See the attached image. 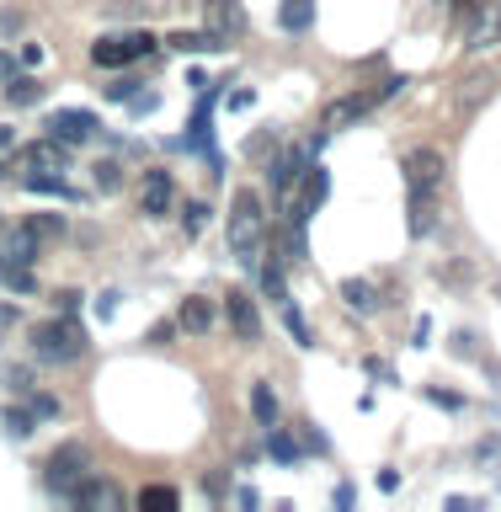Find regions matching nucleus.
Returning a JSON list of instances; mask_svg holds the SVG:
<instances>
[{
  "instance_id": "7",
  "label": "nucleus",
  "mask_w": 501,
  "mask_h": 512,
  "mask_svg": "<svg viewBox=\"0 0 501 512\" xmlns=\"http://www.w3.org/2000/svg\"><path fill=\"white\" fill-rule=\"evenodd\" d=\"M501 43V6L496 0H480V11L470 16V27H464V48L470 54H491Z\"/></svg>"
},
{
  "instance_id": "21",
  "label": "nucleus",
  "mask_w": 501,
  "mask_h": 512,
  "mask_svg": "<svg viewBox=\"0 0 501 512\" xmlns=\"http://www.w3.org/2000/svg\"><path fill=\"white\" fill-rule=\"evenodd\" d=\"M251 411L262 427H278V395H272L267 384H251Z\"/></svg>"
},
{
  "instance_id": "25",
  "label": "nucleus",
  "mask_w": 501,
  "mask_h": 512,
  "mask_svg": "<svg viewBox=\"0 0 501 512\" xmlns=\"http://www.w3.org/2000/svg\"><path fill=\"white\" fill-rule=\"evenodd\" d=\"M32 422H38L32 406H11L6 411V432H11V438H32Z\"/></svg>"
},
{
  "instance_id": "23",
  "label": "nucleus",
  "mask_w": 501,
  "mask_h": 512,
  "mask_svg": "<svg viewBox=\"0 0 501 512\" xmlns=\"http://www.w3.org/2000/svg\"><path fill=\"white\" fill-rule=\"evenodd\" d=\"M262 294L278 299V304L288 299V294H283V267H278V256H267V262H262Z\"/></svg>"
},
{
  "instance_id": "10",
  "label": "nucleus",
  "mask_w": 501,
  "mask_h": 512,
  "mask_svg": "<svg viewBox=\"0 0 501 512\" xmlns=\"http://www.w3.org/2000/svg\"><path fill=\"white\" fill-rule=\"evenodd\" d=\"M70 502L80 512H123V486L118 480H102V475H91V480H80Z\"/></svg>"
},
{
  "instance_id": "22",
  "label": "nucleus",
  "mask_w": 501,
  "mask_h": 512,
  "mask_svg": "<svg viewBox=\"0 0 501 512\" xmlns=\"http://www.w3.org/2000/svg\"><path fill=\"white\" fill-rule=\"evenodd\" d=\"M176 502H182V496H176V486H144V491H139V507H144V512H176Z\"/></svg>"
},
{
  "instance_id": "3",
  "label": "nucleus",
  "mask_w": 501,
  "mask_h": 512,
  "mask_svg": "<svg viewBox=\"0 0 501 512\" xmlns=\"http://www.w3.org/2000/svg\"><path fill=\"white\" fill-rule=\"evenodd\" d=\"M86 464L91 459H86V448H80V443H59L54 454H48V464H43V486L54 496H75V486L86 480V475H80Z\"/></svg>"
},
{
  "instance_id": "2",
  "label": "nucleus",
  "mask_w": 501,
  "mask_h": 512,
  "mask_svg": "<svg viewBox=\"0 0 501 512\" xmlns=\"http://www.w3.org/2000/svg\"><path fill=\"white\" fill-rule=\"evenodd\" d=\"M230 251L240 262H256V251H262V235H267V214H262V198L256 192H235L230 203Z\"/></svg>"
},
{
  "instance_id": "42",
  "label": "nucleus",
  "mask_w": 501,
  "mask_h": 512,
  "mask_svg": "<svg viewBox=\"0 0 501 512\" xmlns=\"http://www.w3.org/2000/svg\"><path fill=\"white\" fill-rule=\"evenodd\" d=\"M11 144H16V134H11V128H6V123H0V155H6V150H11Z\"/></svg>"
},
{
  "instance_id": "33",
  "label": "nucleus",
  "mask_w": 501,
  "mask_h": 512,
  "mask_svg": "<svg viewBox=\"0 0 501 512\" xmlns=\"http://www.w3.org/2000/svg\"><path fill=\"white\" fill-rule=\"evenodd\" d=\"M96 187H102V192L118 187V166H112V160H102V166H96Z\"/></svg>"
},
{
  "instance_id": "38",
  "label": "nucleus",
  "mask_w": 501,
  "mask_h": 512,
  "mask_svg": "<svg viewBox=\"0 0 501 512\" xmlns=\"http://www.w3.org/2000/svg\"><path fill=\"white\" fill-rule=\"evenodd\" d=\"M59 310H64V315L80 310V294H75V288H64V294H59Z\"/></svg>"
},
{
  "instance_id": "41",
  "label": "nucleus",
  "mask_w": 501,
  "mask_h": 512,
  "mask_svg": "<svg viewBox=\"0 0 501 512\" xmlns=\"http://www.w3.org/2000/svg\"><path fill=\"white\" fill-rule=\"evenodd\" d=\"M486 91H491V80H470V107L486 102Z\"/></svg>"
},
{
  "instance_id": "4",
  "label": "nucleus",
  "mask_w": 501,
  "mask_h": 512,
  "mask_svg": "<svg viewBox=\"0 0 501 512\" xmlns=\"http://www.w3.org/2000/svg\"><path fill=\"white\" fill-rule=\"evenodd\" d=\"M155 48L150 32H112V38H96L91 43V64H102V70H123V64L144 59Z\"/></svg>"
},
{
  "instance_id": "18",
  "label": "nucleus",
  "mask_w": 501,
  "mask_h": 512,
  "mask_svg": "<svg viewBox=\"0 0 501 512\" xmlns=\"http://www.w3.org/2000/svg\"><path fill=\"white\" fill-rule=\"evenodd\" d=\"M27 166H32V171H64V166H70V155H64V139H54V134L38 139V144L27 150Z\"/></svg>"
},
{
  "instance_id": "12",
  "label": "nucleus",
  "mask_w": 501,
  "mask_h": 512,
  "mask_svg": "<svg viewBox=\"0 0 501 512\" xmlns=\"http://www.w3.org/2000/svg\"><path fill=\"white\" fill-rule=\"evenodd\" d=\"M374 107H379V91H352V96H342V102H331L326 107V134H331V128H347V123L368 118Z\"/></svg>"
},
{
  "instance_id": "29",
  "label": "nucleus",
  "mask_w": 501,
  "mask_h": 512,
  "mask_svg": "<svg viewBox=\"0 0 501 512\" xmlns=\"http://www.w3.org/2000/svg\"><path fill=\"white\" fill-rule=\"evenodd\" d=\"M283 320H288V331H294V342L310 347V320H304V315L294 310V304H283Z\"/></svg>"
},
{
  "instance_id": "19",
  "label": "nucleus",
  "mask_w": 501,
  "mask_h": 512,
  "mask_svg": "<svg viewBox=\"0 0 501 512\" xmlns=\"http://www.w3.org/2000/svg\"><path fill=\"white\" fill-rule=\"evenodd\" d=\"M336 294L347 299V310H352V315H374V310H379V288L368 283V278H347L342 288H336Z\"/></svg>"
},
{
  "instance_id": "20",
  "label": "nucleus",
  "mask_w": 501,
  "mask_h": 512,
  "mask_svg": "<svg viewBox=\"0 0 501 512\" xmlns=\"http://www.w3.org/2000/svg\"><path fill=\"white\" fill-rule=\"evenodd\" d=\"M278 27L283 32H310L315 27V0H283V6H278Z\"/></svg>"
},
{
  "instance_id": "36",
  "label": "nucleus",
  "mask_w": 501,
  "mask_h": 512,
  "mask_svg": "<svg viewBox=\"0 0 501 512\" xmlns=\"http://www.w3.org/2000/svg\"><path fill=\"white\" fill-rule=\"evenodd\" d=\"M11 75H16V59L6 54V48H0V86H11Z\"/></svg>"
},
{
  "instance_id": "30",
  "label": "nucleus",
  "mask_w": 501,
  "mask_h": 512,
  "mask_svg": "<svg viewBox=\"0 0 501 512\" xmlns=\"http://www.w3.org/2000/svg\"><path fill=\"white\" fill-rule=\"evenodd\" d=\"M203 224H208V203H187V219H182V230H187V235H203Z\"/></svg>"
},
{
  "instance_id": "14",
  "label": "nucleus",
  "mask_w": 501,
  "mask_h": 512,
  "mask_svg": "<svg viewBox=\"0 0 501 512\" xmlns=\"http://www.w3.org/2000/svg\"><path fill=\"white\" fill-rule=\"evenodd\" d=\"M224 304H230V326H235L240 342H256V336H262V315H256V299L246 294V288H235V294L224 299Z\"/></svg>"
},
{
  "instance_id": "35",
  "label": "nucleus",
  "mask_w": 501,
  "mask_h": 512,
  "mask_svg": "<svg viewBox=\"0 0 501 512\" xmlns=\"http://www.w3.org/2000/svg\"><path fill=\"white\" fill-rule=\"evenodd\" d=\"M54 411H59L54 395H32V416H54Z\"/></svg>"
},
{
  "instance_id": "31",
  "label": "nucleus",
  "mask_w": 501,
  "mask_h": 512,
  "mask_svg": "<svg viewBox=\"0 0 501 512\" xmlns=\"http://www.w3.org/2000/svg\"><path fill=\"white\" fill-rule=\"evenodd\" d=\"M176 331H182V320H160V326H150V342H155V347H166Z\"/></svg>"
},
{
  "instance_id": "16",
  "label": "nucleus",
  "mask_w": 501,
  "mask_h": 512,
  "mask_svg": "<svg viewBox=\"0 0 501 512\" xmlns=\"http://www.w3.org/2000/svg\"><path fill=\"white\" fill-rule=\"evenodd\" d=\"M438 230V192L411 187V235H432Z\"/></svg>"
},
{
  "instance_id": "9",
  "label": "nucleus",
  "mask_w": 501,
  "mask_h": 512,
  "mask_svg": "<svg viewBox=\"0 0 501 512\" xmlns=\"http://www.w3.org/2000/svg\"><path fill=\"white\" fill-rule=\"evenodd\" d=\"M171 203H176L171 171H144V182H139V214H144V219H166Z\"/></svg>"
},
{
  "instance_id": "15",
  "label": "nucleus",
  "mask_w": 501,
  "mask_h": 512,
  "mask_svg": "<svg viewBox=\"0 0 501 512\" xmlns=\"http://www.w3.org/2000/svg\"><path fill=\"white\" fill-rule=\"evenodd\" d=\"M176 320H182V331H187V336H208V331H214V304H208L203 294H192V299H182Z\"/></svg>"
},
{
  "instance_id": "26",
  "label": "nucleus",
  "mask_w": 501,
  "mask_h": 512,
  "mask_svg": "<svg viewBox=\"0 0 501 512\" xmlns=\"http://www.w3.org/2000/svg\"><path fill=\"white\" fill-rule=\"evenodd\" d=\"M27 230L38 235V240H59V235H64V219H59V214H32Z\"/></svg>"
},
{
  "instance_id": "1",
  "label": "nucleus",
  "mask_w": 501,
  "mask_h": 512,
  "mask_svg": "<svg viewBox=\"0 0 501 512\" xmlns=\"http://www.w3.org/2000/svg\"><path fill=\"white\" fill-rule=\"evenodd\" d=\"M27 342H32V358L38 363H75V358H86L91 336H86V326H80L75 315H59V320L32 326Z\"/></svg>"
},
{
  "instance_id": "5",
  "label": "nucleus",
  "mask_w": 501,
  "mask_h": 512,
  "mask_svg": "<svg viewBox=\"0 0 501 512\" xmlns=\"http://www.w3.org/2000/svg\"><path fill=\"white\" fill-rule=\"evenodd\" d=\"M406 182L422 187V192H443V182H448V160H443V150H432V144L411 150V155H406Z\"/></svg>"
},
{
  "instance_id": "34",
  "label": "nucleus",
  "mask_w": 501,
  "mask_h": 512,
  "mask_svg": "<svg viewBox=\"0 0 501 512\" xmlns=\"http://www.w3.org/2000/svg\"><path fill=\"white\" fill-rule=\"evenodd\" d=\"M134 91H139V80H118V86H107V96H112V102H128Z\"/></svg>"
},
{
  "instance_id": "39",
  "label": "nucleus",
  "mask_w": 501,
  "mask_h": 512,
  "mask_svg": "<svg viewBox=\"0 0 501 512\" xmlns=\"http://www.w3.org/2000/svg\"><path fill=\"white\" fill-rule=\"evenodd\" d=\"M230 107H235V112H246V107H256V91H235V96H230Z\"/></svg>"
},
{
  "instance_id": "28",
  "label": "nucleus",
  "mask_w": 501,
  "mask_h": 512,
  "mask_svg": "<svg viewBox=\"0 0 501 512\" xmlns=\"http://www.w3.org/2000/svg\"><path fill=\"white\" fill-rule=\"evenodd\" d=\"M0 283H6L11 294H32V288H38V278H32L27 267H0Z\"/></svg>"
},
{
  "instance_id": "40",
  "label": "nucleus",
  "mask_w": 501,
  "mask_h": 512,
  "mask_svg": "<svg viewBox=\"0 0 501 512\" xmlns=\"http://www.w3.org/2000/svg\"><path fill=\"white\" fill-rule=\"evenodd\" d=\"M427 395H432V400H438V406H443V411H459V395H448V390H427Z\"/></svg>"
},
{
  "instance_id": "8",
  "label": "nucleus",
  "mask_w": 501,
  "mask_h": 512,
  "mask_svg": "<svg viewBox=\"0 0 501 512\" xmlns=\"http://www.w3.org/2000/svg\"><path fill=\"white\" fill-rule=\"evenodd\" d=\"M96 112H86V107H59V112H48V134L54 139H64V144H86V139H96Z\"/></svg>"
},
{
  "instance_id": "11",
  "label": "nucleus",
  "mask_w": 501,
  "mask_h": 512,
  "mask_svg": "<svg viewBox=\"0 0 501 512\" xmlns=\"http://www.w3.org/2000/svg\"><path fill=\"white\" fill-rule=\"evenodd\" d=\"M203 27L214 32V38L235 43L240 32H246V11H240V0H203Z\"/></svg>"
},
{
  "instance_id": "32",
  "label": "nucleus",
  "mask_w": 501,
  "mask_h": 512,
  "mask_svg": "<svg viewBox=\"0 0 501 512\" xmlns=\"http://www.w3.org/2000/svg\"><path fill=\"white\" fill-rule=\"evenodd\" d=\"M480 11V0H454V27L464 32V27H470V16Z\"/></svg>"
},
{
  "instance_id": "17",
  "label": "nucleus",
  "mask_w": 501,
  "mask_h": 512,
  "mask_svg": "<svg viewBox=\"0 0 501 512\" xmlns=\"http://www.w3.org/2000/svg\"><path fill=\"white\" fill-rule=\"evenodd\" d=\"M166 48H176V54H219V48H230V43L203 27V32H166Z\"/></svg>"
},
{
  "instance_id": "6",
  "label": "nucleus",
  "mask_w": 501,
  "mask_h": 512,
  "mask_svg": "<svg viewBox=\"0 0 501 512\" xmlns=\"http://www.w3.org/2000/svg\"><path fill=\"white\" fill-rule=\"evenodd\" d=\"M326 192H331V176H326V166H310V171H304V182H299V192H288V219L304 224V219H310L320 203H326Z\"/></svg>"
},
{
  "instance_id": "13",
  "label": "nucleus",
  "mask_w": 501,
  "mask_h": 512,
  "mask_svg": "<svg viewBox=\"0 0 501 512\" xmlns=\"http://www.w3.org/2000/svg\"><path fill=\"white\" fill-rule=\"evenodd\" d=\"M38 246L43 240L27 230H0V267H27V262H38Z\"/></svg>"
},
{
  "instance_id": "24",
  "label": "nucleus",
  "mask_w": 501,
  "mask_h": 512,
  "mask_svg": "<svg viewBox=\"0 0 501 512\" xmlns=\"http://www.w3.org/2000/svg\"><path fill=\"white\" fill-rule=\"evenodd\" d=\"M267 454L278 459V464H294V459H299V443L288 438V432H278V427H272V438H267Z\"/></svg>"
},
{
  "instance_id": "27",
  "label": "nucleus",
  "mask_w": 501,
  "mask_h": 512,
  "mask_svg": "<svg viewBox=\"0 0 501 512\" xmlns=\"http://www.w3.org/2000/svg\"><path fill=\"white\" fill-rule=\"evenodd\" d=\"M38 96H43V86H38V80H27V75H11V102H16V107H32Z\"/></svg>"
},
{
  "instance_id": "37",
  "label": "nucleus",
  "mask_w": 501,
  "mask_h": 512,
  "mask_svg": "<svg viewBox=\"0 0 501 512\" xmlns=\"http://www.w3.org/2000/svg\"><path fill=\"white\" fill-rule=\"evenodd\" d=\"M22 64H27V70H38V64H43V48L27 43V48H22Z\"/></svg>"
}]
</instances>
